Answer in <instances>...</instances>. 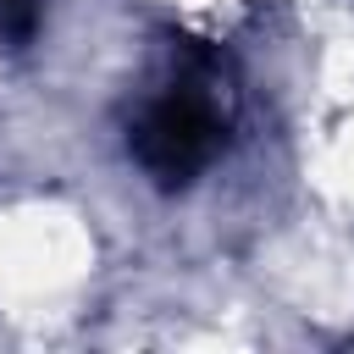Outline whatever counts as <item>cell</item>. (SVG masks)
<instances>
[{"mask_svg": "<svg viewBox=\"0 0 354 354\" xmlns=\"http://www.w3.org/2000/svg\"><path fill=\"white\" fill-rule=\"evenodd\" d=\"M227 138V94L205 61L177 66L133 116V160L160 183H194Z\"/></svg>", "mask_w": 354, "mask_h": 354, "instance_id": "1", "label": "cell"}, {"mask_svg": "<svg viewBox=\"0 0 354 354\" xmlns=\"http://www.w3.org/2000/svg\"><path fill=\"white\" fill-rule=\"evenodd\" d=\"M39 6L44 0H0V44H22L39 28Z\"/></svg>", "mask_w": 354, "mask_h": 354, "instance_id": "2", "label": "cell"}]
</instances>
